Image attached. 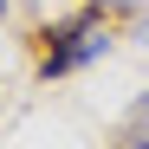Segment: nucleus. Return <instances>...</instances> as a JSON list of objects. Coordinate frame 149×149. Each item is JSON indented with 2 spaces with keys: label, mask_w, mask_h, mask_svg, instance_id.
<instances>
[{
  "label": "nucleus",
  "mask_w": 149,
  "mask_h": 149,
  "mask_svg": "<svg viewBox=\"0 0 149 149\" xmlns=\"http://www.w3.org/2000/svg\"><path fill=\"white\" fill-rule=\"evenodd\" d=\"M97 7H136V0H97Z\"/></svg>",
  "instance_id": "3"
},
{
  "label": "nucleus",
  "mask_w": 149,
  "mask_h": 149,
  "mask_svg": "<svg viewBox=\"0 0 149 149\" xmlns=\"http://www.w3.org/2000/svg\"><path fill=\"white\" fill-rule=\"evenodd\" d=\"M104 52H110L104 13H78V19H65V26H52V45H45L39 71H45V78H65V71H78V65L104 58Z\"/></svg>",
  "instance_id": "1"
},
{
  "label": "nucleus",
  "mask_w": 149,
  "mask_h": 149,
  "mask_svg": "<svg viewBox=\"0 0 149 149\" xmlns=\"http://www.w3.org/2000/svg\"><path fill=\"white\" fill-rule=\"evenodd\" d=\"M0 13H7V0H0Z\"/></svg>",
  "instance_id": "5"
},
{
  "label": "nucleus",
  "mask_w": 149,
  "mask_h": 149,
  "mask_svg": "<svg viewBox=\"0 0 149 149\" xmlns=\"http://www.w3.org/2000/svg\"><path fill=\"white\" fill-rule=\"evenodd\" d=\"M136 39H149V19H143V33H136Z\"/></svg>",
  "instance_id": "4"
},
{
  "label": "nucleus",
  "mask_w": 149,
  "mask_h": 149,
  "mask_svg": "<svg viewBox=\"0 0 149 149\" xmlns=\"http://www.w3.org/2000/svg\"><path fill=\"white\" fill-rule=\"evenodd\" d=\"M123 143H130V149H149V91L130 104V117H123Z\"/></svg>",
  "instance_id": "2"
}]
</instances>
